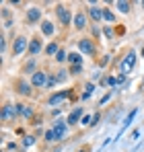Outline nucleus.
Returning <instances> with one entry per match:
<instances>
[{"instance_id":"obj_1","label":"nucleus","mask_w":144,"mask_h":152,"mask_svg":"<svg viewBox=\"0 0 144 152\" xmlns=\"http://www.w3.org/2000/svg\"><path fill=\"white\" fill-rule=\"evenodd\" d=\"M56 17H58V21L62 23V25H70L72 21V12H70V8L68 6H64V4H58L56 6Z\"/></svg>"},{"instance_id":"obj_2","label":"nucleus","mask_w":144,"mask_h":152,"mask_svg":"<svg viewBox=\"0 0 144 152\" xmlns=\"http://www.w3.org/2000/svg\"><path fill=\"white\" fill-rule=\"evenodd\" d=\"M136 51H130V53H126V58H123V62H121V74L128 76V72L136 66Z\"/></svg>"},{"instance_id":"obj_3","label":"nucleus","mask_w":144,"mask_h":152,"mask_svg":"<svg viewBox=\"0 0 144 152\" xmlns=\"http://www.w3.org/2000/svg\"><path fill=\"white\" fill-rule=\"evenodd\" d=\"M25 50H29V41H27V37L21 35V37H17V39H15V43H12V56H17V58H19Z\"/></svg>"},{"instance_id":"obj_4","label":"nucleus","mask_w":144,"mask_h":152,"mask_svg":"<svg viewBox=\"0 0 144 152\" xmlns=\"http://www.w3.org/2000/svg\"><path fill=\"white\" fill-rule=\"evenodd\" d=\"M48 78H49L48 72H43V70H37V72H33V76H31V84H33V86H46Z\"/></svg>"},{"instance_id":"obj_5","label":"nucleus","mask_w":144,"mask_h":152,"mask_svg":"<svg viewBox=\"0 0 144 152\" xmlns=\"http://www.w3.org/2000/svg\"><path fill=\"white\" fill-rule=\"evenodd\" d=\"M39 21H41V8H39V6H31V8L27 10V23L35 25V23H39Z\"/></svg>"},{"instance_id":"obj_6","label":"nucleus","mask_w":144,"mask_h":152,"mask_svg":"<svg viewBox=\"0 0 144 152\" xmlns=\"http://www.w3.org/2000/svg\"><path fill=\"white\" fill-rule=\"evenodd\" d=\"M68 95H70L68 91L56 93V95H51V97L48 99V105H49V107H56V105H60V103H64V101H66V99H68Z\"/></svg>"},{"instance_id":"obj_7","label":"nucleus","mask_w":144,"mask_h":152,"mask_svg":"<svg viewBox=\"0 0 144 152\" xmlns=\"http://www.w3.org/2000/svg\"><path fill=\"white\" fill-rule=\"evenodd\" d=\"M78 50L80 53H95V43H93V39H80L78 41Z\"/></svg>"},{"instance_id":"obj_8","label":"nucleus","mask_w":144,"mask_h":152,"mask_svg":"<svg viewBox=\"0 0 144 152\" xmlns=\"http://www.w3.org/2000/svg\"><path fill=\"white\" fill-rule=\"evenodd\" d=\"M87 15L91 17V21H95V23H99V21L103 19V8H99L97 4H91V6L87 8Z\"/></svg>"},{"instance_id":"obj_9","label":"nucleus","mask_w":144,"mask_h":152,"mask_svg":"<svg viewBox=\"0 0 144 152\" xmlns=\"http://www.w3.org/2000/svg\"><path fill=\"white\" fill-rule=\"evenodd\" d=\"M31 88H33L31 82H25V80H19V82H17V93L23 95V97H31V93H33Z\"/></svg>"},{"instance_id":"obj_10","label":"nucleus","mask_w":144,"mask_h":152,"mask_svg":"<svg viewBox=\"0 0 144 152\" xmlns=\"http://www.w3.org/2000/svg\"><path fill=\"white\" fill-rule=\"evenodd\" d=\"M15 117H17V107L15 105H4V109H2V121H10Z\"/></svg>"},{"instance_id":"obj_11","label":"nucleus","mask_w":144,"mask_h":152,"mask_svg":"<svg viewBox=\"0 0 144 152\" xmlns=\"http://www.w3.org/2000/svg\"><path fill=\"white\" fill-rule=\"evenodd\" d=\"M80 117H84V115H82V109H80V107H76V109H72V113L68 115L66 124H68V126H76Z\"/></svg>"},{"instance_id":"obj_12","label":"nucleus","mask_w":144,"mask_h":152,"mask_svg":"<svg viewBox=\"0 0 144 152\" xmlns=\"http://www.w3.org/2000/svg\"><path fill=\"white\" fill-rule=\"evenodd\" d=\"M41 48H43V45H41V39H39V37H33V39L29 41V53H31V56H37V53L41 51Z\"/></svg>"},{"instance_id":"obj_13","label":"nucleus","mask_w":144,"mask_h":152,"mask_svg":"<svg viewBox=\"0 0 144 152\" xmlns=\"http://www.w3.org/2000/svg\"><path fill=\"white\" fill-rule=\"evenodd\" d=\"M54 134H56V142L58 140H64V136H66V124L64 121H58L54 126Z\"/></svg>"},{"instance_id":"obj_14","label":"nucleus","mask_w":144,"mask_h":152,"mask_svg":"<svg viewBox=\"0 0 144 152\" xmlns=\"http://www.w3.org/2000/svg\"><path fill=\"white\" fill-rule=\"evenodd\" d=\"M72 23H74L76 29H84V27H87V15H84V12H76Z\"/></svg>"},{"instance_id":"obj_15","label":"nucleus","mask_w":144,"mask_h":152,"mask_svg":"<svg viewBox=\"0 0 144 152\" xmlns=\"http://www.w3.org/2000/svg\"><path fill=\"white\" fill-rule=\"evenodd\" d=\"M54 31H56V27H54L51 21H41V33H43L46 37H51Z\"/></svg>"},{"instance_id":"obj_16","label":"nucleus","mask_w":144,"mask_h":152,"mask_svg":"<svg viewBox=\"0 0 144 152\" xmlns=\"http://www.w3.org/2000/svg\"><path fill=\"white\" fill-rule=\"evenodd\" d=\"M68 62H70V66H82V56L78 51H72L68 53Z\"/></svg>"},{"instance_id":"obj_17","label":"nucleus","mask_w":144,"mask_h":152,"mask_svg":"<svg viewBox=\"0 0 144 152\" xmlns=\"http://www.w3.org/2000/svg\"><path fill=\"white\" fill-rule=\"evenodd\" d=\"M103 21L107 23H115V12L111 8H103Z\"/></svg>"},{"instance_id":"obj_18","label":"nucleus","mask_w":144,"mask_h":152,"mask_svg":"<svg viewBox=\"0 0 144 152\" xmlns=\"http://www.w3.org/2000/svg\"><path fill=\"white\" fill-rule=\"evenodd\" d=\"M115 6L120 8V10L123 12V15H128V12H130V8H132V4H130V2H123V0H120V2H115Z\"/></svg>"},{"instance_id":"obj_19","label":"nucleus","mask_w":144,"mask_h":152,"mask_svg":"<svg viewBox=\"0 0 144 152\" xmlns=\"http://www.w3.org/2000/svg\"><path fill=\"white\" fill-rule=\"evenodd\" d=\"M58 51H60V48H58V43L54 41V43H49L48 48H46V53L48 56H58Z\"/></svg>"},{"instance_id":"obj_20","label":"nucleus","mask_w":144,"mask_h":152,"mask_svg":"<svg viewBox=\"0 0 144 152\" xmlns=\"http://www.w3.org/2000/svg\"><path fill=\"white\" fill-rule=\"evenodd\" d=\"M66 60H68L66 50H60V51H58V56H56V62H60V64H62V62H66Z\"/></svg>"},{"instance_id":"obj_21","label":"nucleus","mask_w":144,"mask_h":152,"mask_svg":"<svg viewBox=\"0 0 144 152\" xmlns=\"http://www.w3.org/2000/svg\"><path fill=\"white\" fill-rule=\"evenodd\" d=\"M33 144H35V138H33V136H25L23 138V146L25 148H27V146H33Z\"/></svg>"},{"instance_id":"obj_22","label":"nucleus","mask_w":144,"mask_h":152,"mask_svg":"<svg viewBox=\"0 0 144 152\" xmlns=\"http://www.w3.org/2000/svg\"><path fill=\"white\" fill-rule=\"evenodd\" d=\"M56 84H58V78H56V76H49L48 82H46V88H54Z\"/></svg>"},{"instance_id":"obj_23","label":"nucleus","mask_w":144,"mask_h":152,"mask_svg":"<svg viewBox=\"0 0 144 152\" xmlns=\"http://www.w3.org/2000/svg\"><path fill=\"white\" fill-rule=\"evenodd\" d=\"M68 72H70V76L80 74V72H82V66H70V70H68Z\"/></svg>"},{"instance_id":"obj_24","label":"nucleus","mask_w":144,"mask_h":152,"mask_svg":"<svg viewBox=\"0 0 144 152\" xmlns=\"http://www.w3.org/2000/svg\"><path fill=\"white\" fill-rule=\"evenodd\" d=\"M46 140H48V142H56V134H54V129H48V132H46Z\"/></svg>"},{"instance_id":"obj_25","label":"nucleus","mask_w":144,"mask_h":152,"mask_svg":"<svg viewBox=\"0 0 144 152\" xmlns=\"http://www.w3.org/2000/svg\"><path fill=\"white\" fill-rule=\"evenodd\" d=\"M105 37L107 39H113V29H111V25H105Z\"/></svg>"},{"instance_id":"obj_26","label":"nucleus","mask_w":144,"mask_h":152,"mask_svg":"<svg viewBox=\"0 0 144 152\" xmlns=\"http://www.w3.org/2000/svg\"><path fill=\"white\" fill-rule=\"evenodd\" d=\"M66 78H68V72H64V70L58 72V82H62V80H66Z\"/></svg>"},{"instance_id":"obj_27","label":"nucleus","mask_w":144,"mask_h":152,"mask_svg":"<svg viewBox=\"0 0 144 152\" xmlns=\"http://www.w3.org/2000/svg\"><path fill=\"white\" fill-rule=\"evenodd\" d=\"M33 68H35V60H31V62H29V64L25 66V72H31Z\"/></svg>"},{"instance_id":"obj_28","label":"nucleus","mask_w":144,"mask_h":152,"mask_svg":"<svg viewBox=\"0 0 144 152\" xmlns=\"http://www.w3.org/2000/svg\"><path fill=\"white\" fill-rule=\"evenodd\" d=\"M91 121H93V117H89V115H84V117H82V126H93Z\"/></svg>"},{"instance_id":"obj_29","label":"nucleus","mask_w":144,"mask_h":152,"mask_svg":"<svg viewBox=\"0 0 144 152\" xmlns=\"http://www.w3.org/2000/svg\"><path fill=\"white\" fill-rule=\"evenodd\" d=\"M107 62H109V56H103V58H101V62H99V66L103 68V66H107Z\"/></svg>"},{"instance_id":"obj_30","label":"nucleus","mask_w":144,"mask_h":152,"mask_svg":"<svg viewBox=\"0 0 144 152\" xmlns=\"http://www.w3.org/2000/svg\"><path fill=\"white\" fill-rule=\"evenodd\" d=\"M111 95H113V93H107V95H105V97L101 99V103H99V105H105V103H107L109 99H111Z\"/></svg>"},{"instance_id":"obj_31","label":"nucleus","mask_w":144,"mask_h":152,"mask_svg":"<svg viewBox=\"0 0 144 152\" xmlns=\"http://www.w3.org/2000/svg\"><path fill=\"white\" fill-rule=\"evenodd\" d=\"M93 91H95V84H93V82H87V93H89V95H91V93H93Z\"/></svg>"},{"instance_id":"obj_32","label":"nucleus","mask_w":144,"mask_h":152,"mask_svg":"<svg viewBox=\"0 0 144 152\" xmlns=\"http://www.w3.org/2000/svg\"><path fill=\"white\" fill-rule=\"evenodd\" d=\"M0 48H2V51L6 50V39H4V37H2V41H0Z\"/></svg>"},{"instance_id":"obj_33","label":"nucleus","mask_w":144,"mask_h":152,"mask_svg":"<svg viewBox=\"0 0 144 152\" xmlns=\"http://www.w3.org/2000/svg\"><path fill=\"white\" fill-rule=\"evenodd\" d=\"M140 4H142V8H144V2H140Z\"/></svg>"},{"instance_id":"obj_34","label":"nucleus","mask_w":144,"mask_h":152,"mask_svg":"<svg viewBox=\"0 0 144 152\" xmlns=\"http://www.w3.org/2000/svg\"><path fill=\"white\" fill-rule=\"evenodd\" d=\"M142 56H144V48H142Z\"/></svg>"}]
</instances>
